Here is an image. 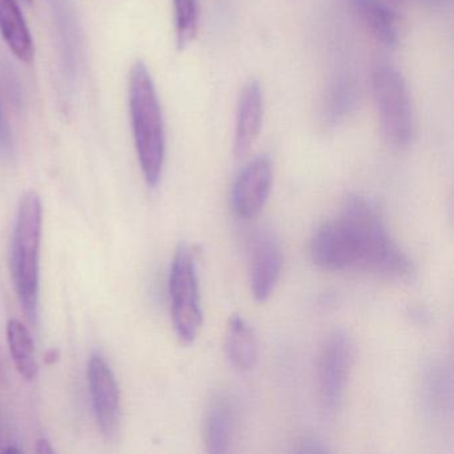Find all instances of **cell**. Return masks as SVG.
Segmentation results:
<instances>
[{
	"label": "cell",
	"mask_w": 454,
	"mask_h": 454,
	"mask_svg": "<svg viewBox=\"0 0 454 454\" xmlns=\"http://www.w3.org/2000/svg\"><path fill=\"white\" fill-rule=\"evenodd\" d=\"M129 103L140 168L147 184L156 187L166 160V127L153 76L140 60L129 74Z\"/></svg>",
	"instance_id": "2"
},
{
	"label": "cell",
	"mask_w": 454,
	"mask_h": 454,
	"mask_svg": "<svg viewBox=\"0 0 454 454\" xmlns=\"http://www.w3.org/2000/svg\"><path fill=\"white\" fill-rule=\"evenodd\" d=\"M321 443H318L317 441L310 440L305 441L302 443V448L299 449L300 453H320V451H326V448H323L320 446Z\"/></svg>",
	"instance_id": "21"
},
{
	"label": "cell",
	"mask_w": 454,
	"mask_h": 454,
	"mask_svg": "<svg viewBox=\"0 0 454 454\" xmlns=\"http://www.w3.org/2000/svg\"><path fill=\"white\" fill-rule=\"evenodd\" d=\"M366 30L382 46L395 49L400 43V18L395 7L385 0H350Z\"/></svg>",
	"instance_id": "13"
},
{
	"label": "cell",
	"mask_w": 454,
	"mask_h": 454,
	"mask_svg": "<svg viewBox=\"0 0 454 454\" xmlns=\"http://www.w3.org/2000/svg\"><path fill=\"white\" fill-rule=\"evenodd\" d=\"M57 31L63 78L73 87L82 67V33L73 0H49Z\"/></svg>",
	"instance_id": "10"
},
{
	"label": "cell",
	"mask_w": 454,
	"mask_h": 454,
	"mask_svg": "<svg viewBox=\"0 0 454 454\" xmlns=\"http://www.w3.org/2000/svg\"><path fill=\"white\" fill-rule=\"evenodd\" d=\"M7 342L12 361L23 379L33 381L38 377L39 366L30 331L20 320H10L7 325Z\"/></svg>",
	"instance_id": "17"
},
{
	"label": "cell",
	"mask_w": 454,
	"mask_h": 454,
	"mask_svg": "<svg viewBox=\"0 0 454 454\" xmlns=\"http://www.w3.org/2000/svg\"><path fill=\"white\" fill-rule=\"evenodd\" d=\"M42 203L35 192L20 199L12 240V280L26 317L38 323L41 297Z\"/></svg>",
	"instance_id": "3"
},
{
	"label": "cell",
	"mask_w": 454,
	"mask_h": 454,
	"mask_svg": "<svg viewBox=\"0 0 454 454\" xmlns=\"http://www.w3.org/2000/svg\"><path fill=\"white\" fill-rule=\"evenodd\" d=\"M172 6H174L176 46L179 50H185L198 35L199 20H200L199 0H172Z\"/></svg>",
	"instance_id": "18"
},
{
	"label": "cell",
	"mask_w": 454,
	"mask_h": 454,
	"mask_svg": "<svg viewBox=\"0 0 454 454\" xmlns=\"http://www.w3.org/2000/svg\"><path fill=\"white\" fill-rule=\"evenodd\" d=\"M382 135L390 147L405 150L416 137V115L405 78L395 65L379 60L371 76Z\"/></svg>",
	"instance_id": "4"
},
{
	"label": "cell",
	"mask_w": 454,
	"mask_h": 454,
	"mask_svg": "<svg viewBox=\"0 0 454 454\" xmlns=\"http://www.w3.org/2000/svg\"><path fill=\"white\" fill-rule=\"evenodd\" d=\"M357 84L350 76L340 75L329 84L321 107V118L328 126H339L356 110Z\"/></svg>",
	"instance_id": "16"
},
{
	"label": "cell",
	"mask_w": 454,
	"mask_h": 454,
	"mask_svg": "<svg viewBox=\"0 0 454 454\" xmlns=\"http://www.w3.org/2000/svg\"><path fill=\"white\" fill-rule=\"evenodd\" d=\"M272 161L268 156H257L249 161L232 188V208L240 219L256 216L267 203L272 190Z\"/></svg>",
	"instance_id": "9"
},
{
	"label": "cell",
	"mask_w": 454,
	"mask_h": 454,
	"mask_svg": "<svg viewBox=\"0 0 454 454\" xmlns=\"http://www.w3.org/2000/svg\"><path fill=\"white\" fill-rule=\"evenodd\" d=\"M317 267L332 272L365 270L387 280L411 283L416 265L393 240L373 203L349 195L339 216L316 230L309 246Z\"/></svg>",
	"instance_id": "1"
},
{
	"label": "cell",
	"mask_w": 454,
	"mask_h": 454,
	"mask_svg": "<svg viewBox=\"0 0 454 454\" xmlns=\"http://www.w3.org/2000/svg\"><path fill=\"white\" fill-rule=\"evenodd\" d=\"M249 283L257 301H265L272 296L283 272V248L278 236L260 227L248 240Z\"/></svg>",
	"instance_id": "7"
},
{
	"label": "cell",
	"mask_w": 454,
	"mask_h": 454,
	"mask_svg": "<svg viewBox=\"0 0 454 454\" xmlns=\"http://www.w3.org/2000/svg\"><path fill=\"white\" fill-rule=\"evenodd\" d=\"M355 360L352 339L345 331H333L321 347L317 380L321 408L334 416L341 408Z\"/></svg>",
	"instance_id": "6"
},
{
	"label": "cell",
	"mask_w": 454,
	"mask_h": 454,
	"mask_svg": "<svg viewBox=\"0 0 454 454\" xmlns=\"http://www.w3.org/2000/svg\"><path fill=\"white\" fill-rule=\"evenodd\" d=\"M422 4H425V6L427 7H440L442 6L443 4H445L446 0H419Z\"/></svg>",
	"instance_id": "23"
},
{
	"label": "cell",
	"mask_w": 454,
	"mask_h": 454,
	"mask_svg": "<svg viewBox=\"0 0 454 454\" xmlns=\"http://www.w3.org/2000/svg\"><path fill=\"white\" fill-rule=\"evenodd\" d=\"M264 121V92L256 79L244 84L236 106L233 153L236 159L244 158L254 147L262 132Z\"/></svg>",
	"instance_id": "11"
},
{
	"label": "cell",
	"mask_w": 454,
	"mask_h": 454,
	"mask_svg": "<svg viewBox=\"0 0 454 454\" xmlns=\"http://www.w3.org/2000/svg\"><path fill=\"white\" fill-rule=\"evenodd\" d=\"M385 2L392 4L393 7H395V9H398V7L401 6V4H403V0H385Z\"/></svg>",
	"instance_id": "24"
},
{
	"label": "cell",
	"mask_w": 454,
	"mask_h": 454,
	"mask_svg": "<svg viewBox=\"0 0 454 454\" xmlns=\"http://www.w3.org/2000/svg\"><path fill=\"white\" fill-rule=\"evenodd\" d=\"M14 150V140H12V127L4 111V102L0 99V155L4 158L12 156Z\"/></svg>",
	"instance_id": "20"
},
{
	"label": "cell",
	"mask_w": 454,
	"mask_h": 454,
	"mask_svg": "<svg viewBox=\"0 0 454 454\" xmlns=\"http://www.w3.org/2000/svg\"><path fill=\"white\" fill-rule=\"evenodd\" d=\"M238 429V409L230 395L217 393L207 405L204 414V445L212 454L231 450Z\"/></svg>",
	"instance_id": "12"
},
{
	"label": "cell",
	"mask_w": 454,
	"mask_h": 454,
	"mask_svg": "<svg viewBox=\"0 0 454 454\" xmlns=\"http://www.w3.org/2000/svg\"><path fill=\"white\" fill-rule=\"evenodd\" d=\"M0 34L20 62L33 63L35 46L17 0H0Z\"/></svg>",
	"instance_id": "14"
},
{
	"label": "cell",
	"mask_w": 454,
	"mask_h": 454,
	"mask_svg": "<svg viewBox=\"0 0 454 454\" xmlns=\"http://www.w3.org/2000/svg\"><path fill=\"white\" fill-rule=\"evenodd\" d=\"M87 377L95 419L103 434L113 437L121 424V390L102 353H94L90 358Z\"/></svg>",
	"instance_id": "8"
},
{
	"label": "cell",
	"mask_w": 454,
	"mask_h": 454,
	"mask_svg": "<svg viewBox=\"0 0 454 454\" xmlns=\"http://www.w3.org/2000/svg\"><path fill=\"white\" fill-rule=\"evenodd\" d=\"M224 352L228 363L238 371H251L259 357L256 334L241 316H231L225 329Z\"/></svg>",
	"instance_id": "15"
},
{
	"label": "cell",
	"mask_w": 454,
	"mask_h": 454,
	"mask_svg": "<svg viewBox=\"0 0 454 454\" xmlns=\"http://www.w3.org/2000/svg\"><path fill=\"white\" fill-rule=\"evenodd\" d=\"M23 2H25V4H30L33 0H23Z\"/></svg>",
	"instance_id": "25"
},
{
	"label": "cell",
	"mask_w": 454,
	"mask_h": 454,
	"mask_svg": "<svg viewBox=\"0 0 454 454\" xmlns=\"http://www.w3.org/2000/svg\"><path fill=\"white\" fill-rule=\"evenodd\" d=\"M425 381V392H427V403L433 408H445L446 397L450 395V377L442 371V365L433 364L427 374Z\"/></svg>",
	"instance_id": "19"
},
{
	"label": "cell",
	"mask_w": 454,
	"mask_h": 454,
	"mask_svg": "<svg viewBox=\"0 0 454 454\" xmlns=\"http://www.w3.org/2000/svg\"><path fill=\"white\" fill-rule=\"evenodd\" d=\"M36 451L41 454H52L54 453V449H52L51 443L49 441L41 438L36 442Z\"/></svg>",
	"instance_id": "22"
},
{
	"label": "cell",
	"mask_w": 454,
	"mask_h": 454,
	"mask_svg": "<svg viewBox=\"0 0 454 454\" xmlns=\"http://www.w3.org/2000/svg\"><path fill=\"white\" fill-rule=\"evenodd\" d=\"M169 296L175 332L185 344L195 341L203 323L195 259L190 247L179 246L169 273Z\"/></svg>",
	"instance_id": "5"
}]
</instances>
